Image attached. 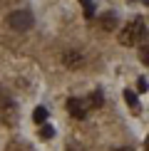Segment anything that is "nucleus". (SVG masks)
Wrapping results in <instances>:
<instances>
[{"label":"nucleus","instance_id":"nucleus-6","mask_svg":"<svg viewBox=\"0 0 149 151\" xmlns=\"http://www.w3.org/2000/svg\"><path fill=\"white\" fill-rule=\"evenodd\" d=\"M33 119H35L37 124H45V119H47V109H45V106H37L35 114H33Z\"/></svg>","mask_w":149,"mask_h":151},{"label":"nucleus","instance_id":"nucleus-12","mask_svg":"<svg viewBox=\"0 0 149 151\" xmlns=\"http://www.w3.org/2000/svg\"><path fill=\"white\" fill-rule=\"evenodd\" d=\"M137 89H139V92H147V89H149V87H147V79H144V77H139V79H137Z\"/></svg>","mask_w":149,"mask_h":151},{"label":"nucleus","instance_id":"nucleus-7","mask_svg":"<svg viewBox=\"0 0 149 151\" xmlns=\"http://www.w3.org/2000/svg\"><path fill=\"white\" fill-rule=\"evenodd\" d=\"M102 102H104V97H102V92H95V94H92L90 99H87V104H92V106H99V104H102Z\"/></svg>","mask_w":149,"mask_h":151},{"label":"nucleus","instance_id":"nucleus-9","mask_svg":"<svg viewBox=\"0 0 149 151\" xmlns=\"http://www.w3.org/2000/svg\"><path fill=\"white\" fill-rule=\"evenodd\" d=\"M139 60L144 62V65H149V45H142L139 47Z\"/></svg>","mask_w":149,"mask_h":151},{"label":"nucleus","instance_id":"nucleus-11","mask_svg":"<svg viewBox=\"0 0 149 151\" xmlns=\"http://www.w3.org/2000/svg\"><path fill=\"white\" fill-rule=\"evenodd\" d=\"M82 5H85V15L87 17L95 15V5H92V0H82Z\"/></svg>","mask_w":149,"mask_h":151},{"label":"nucleus","instance_id":"nucleus-10","mask_svg":"<svg viewBox=\"0 0 149 151\" xmlns=\"http://www.w3.org/2000/svg\"><path fill=\"white\" fill-rule=\"evenodd\" d=\"M102 22H104V30H114L117 27V25H114V15H104Z\"/></svg>","mask_w":149,"mask_h":151},{"label":"nucleus","instance_id":"nucleus-4","mask_svg":"<svg viewBox=\"0 0 149 151\" xmlns=\"http://www.w3.org/2000/svg\"><path fill=\"white\" fill-rule=\"evenodd\" d=\"M62 62H65L67 70H80V65L85 62V57L77 50H65V52H62Z\"/></svg>","mask_w":149,"mask_h":151},{"label":"nucleus","instance_id":"nucleus-2","mask_svg":"<svg viewBox=\"0 0 149 151\" xmlns=\"http://www.w3.org/2000/svg\"><path fill=\"white\" fill-rule=\"evenodd\" d=\"M33 22H35V17H33V12H30V10H17V12H12V15L8 17V25H10L12 30H17V32L30 30V27H33Z\"/></svg>","mask_w":149,"mask_h":151},{"label":"nucleus","instance_id":"nucleus-14","mask_svg":"<svg viewBox=\"0 0 149 151\" xmlns=\"http://www.w3.org/2000/svg\"><path fill=\"white\" fill-rule=\"evenodd\" d=\"M114 151H132L129 146H119V149H114Z\"/></svg>","mask_w":149,"mask_h":151},{"label":"nucleus","instance_id":"nucleus-5","mask_svg":"<svg viewBox=\"0 0 149 151\" xmlns=\"http://www.w3.org/2000/svg\"><path fill=\"white\" fill-rule=\"evenodd\" d=\"M124 99H127V104H129V109L132 111H139V99H137V94L134 92H124Z\"/></svg>","mask_w":149,"mask_h":151},{"label":"nucleus","instance_id":"nucleus-3","mask_svg":"<svg viewBox=\"0 0 149 151\" xmlns=\"http://www.w3.org/2000/svg\"><path fill=\"white\" fill-rule=\"evenodd\" d=\"M87 99H77V97H70L67 99V111L74 116V119H85V114H87Z\"/></svg>","mask_w":149,"mask_h":151},{"label":"nucleus","instance_id":"nucleus-13","mask_svg":"<svg viewBox=\"0 0 149 151\" xmlns=\"http://www.w3.org/2000/svg\"><path fill=\"white\" fill-rule=\"evenodd\" d=\"M67 151H82V149H80L77 144H70V146H67Z\"/></svg>","mask_w":149,"mask_h":151},{"label":"nucleus","instance_id":"nucleus-8","mask_svg":"<svg viewBox=\"0 0 149 151\" xmlns=\"http://www.w3.org/2000/svg\"><path fill=\"white\" fill-rule=\"evenodd\" d=\"M40 136H42V139H52V134H55V131H52V127H50V124H40Z\"/></svg>","mask_w":149,"mask_h":151},{"label":"nucleus","instance_id":"nucleus-1","mask_svg":"<svg viewBox=\"0 0 149 151\" xmlns=\"http://www.w3.org/2000/svg\"><path fill=\"white\" fill-rule=\"evenodd\" d=\"M144 32H147L144 20H142V17H134V20H129V22L122 27L119 42H122V45H127V47H134V45H139V40L144 37Z\"/></svg>","mask_w":149,"mask_h":151}]
</instances>
